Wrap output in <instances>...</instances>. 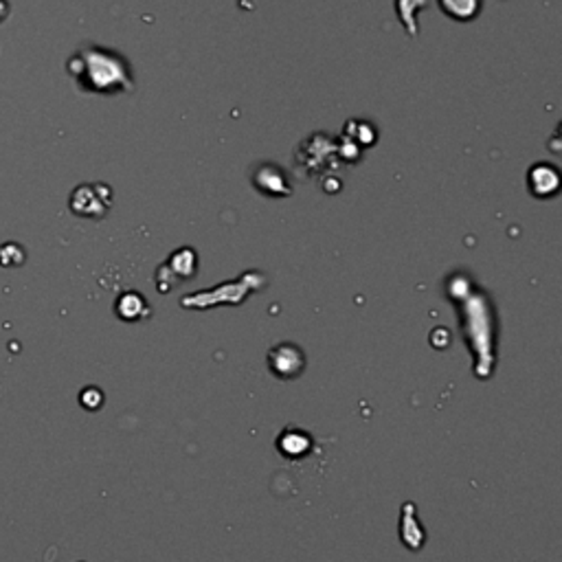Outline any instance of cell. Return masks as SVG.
I'll return each mask as SVG.
<instances>
[{
	"label": "cell",
	"instance_id": "7a4b0ae2",
	"mask_svg": "<svg viewBox=\"0 0 562 562\" xmlns=\"http://www.w3.org/2000/svg\"><path fill=\"white\" fill-rule=\"evenodd\" d=\"M271 369L280 378H292L303 369V354L292 345H280L271 352Z\"/></svg>",
	"mask_w": 562,
	"mask_h": 562
},
{
	"label": "cell",
	"instance_id": "6da1fadb",
	"mask_svg": "<svg viewBox=\"0 0 562 562\" xmlns=\"http://www.w3.org/2000/svg\"><path fill=\"white\" fill-rule=\"evenodd\" d=\"M75 64H69L70 73L90 90H113L116 84H125V70L119 64V60L108 55L106 51L90 49L78 51L73 58Z\"/></svg>",
	"mask_w": 562,
	"mask_h": 562
}]
</instances>
